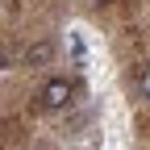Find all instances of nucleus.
Here are the masks:
<instances>
[{
  "label": "nucleus",
  "instance_id": "f03ea898",
  "mask_svg": "<svg viewBox=\"0 0 150 150\" xmlns=\"http://www.w3.org/2000/svg\"><path fill=\"white\" fill-rule=\"evenodd\" d=\"M50 59H54V42H50V38H42V42H33L25 50V67H46Z\"/></svg>",
  "mask_w": 150,
  "mask_h": 150
},
{
  "label": "nucleus",
  "instance_id": "7ed1b4c3",
  "mask_svg": "<svg viewBox=\"0 0 150 150\" xmlns=\"http://www.w3.org/2000/svg\"><path fill=\"white\" fill-rule=\"evenodd\" d=\"M138 96L142 100H150V63L142 67V75H138Z\"/></svg>",
  "mask_w": 150,
  "mask_h": 150
},
{
  "label": "nucleus",
  "instance_id": "20e7f679",
  "mask_svg": "<svg viewBox=\"0 0 150 150\" xmlns=\"http://www.w3.org/2000/svg\"><path fill=\"white\" fill-rule=\"evenodd\" d=\"M25 150H38V146H25Z\"/></svg>",
  "mask_w": 150,
  "mask_h": 150
},
{
  "label": "nucleus",
  "instance_id": "f257e3e1",
  "mask_svg": "<svg viewBox=\"0 0 150 150\" xmlns=\"http://www.w3.org/2000/svg\"><path fill=\"white\" fill-rule=\"evenodd\" d=\"M71 96H75V83H71V79H63V75H50V79L38 88V104H42L46 112L67 108V104H71Z\"/></svg>",
  "mask_w": 150,
  "mask_h": 150
}]
</instances>
